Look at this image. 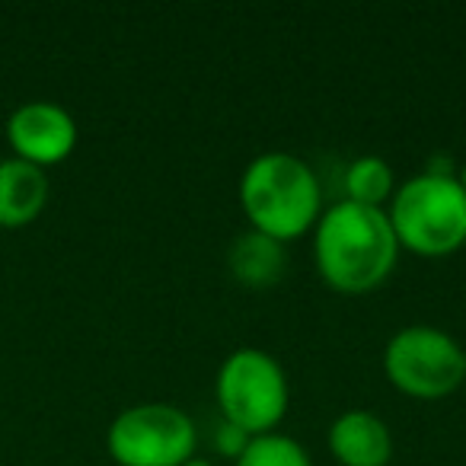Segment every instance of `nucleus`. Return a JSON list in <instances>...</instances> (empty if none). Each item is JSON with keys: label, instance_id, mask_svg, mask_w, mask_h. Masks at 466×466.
I'll list each match as a JSON object with an SVG mask.
<instances>
[{"label": "nucleus", "instance_id": "nucleus-2", "mask_svg": "<svg viewBox=\"0 0 466 466\" xmlns=\"http://www.w3.org/2000/svg\"><path fill=\"white\" fill-rule=\"evenodd\" d=\"M240 205L253 230L288 243L317 227L323 214V186L307 160L288 150H266L243 169Z\"/></svg>", "mask_w": 466, "mask_h": 466}, {"label": "nucleus", "instance_id": "nucleus-10", "mask_svg": "<svg viewBox=\"0 0 466 466\" xmlns=\"http://www.w3.org/2000/svg\"><path fill=\"white\" fill-rule=\"evenodd\" d=\"M227 268L247 288H272L285 275V243L253 230L233 237L227 249Z\"/></svg>", "mask_w": 466, "mask_h": 466}, {"label": "nucleus", "instance_id": "nucleus-4", "mask_svg": "<svg viewBox=\"0 0 466 466\" xmlns=\"http://www.w3.org/2000/svg\"><path fill=\"white\" fill-rule=\"evenodd\" d=\"M214 396H218L220 419L247 431L249 438H259L275 431L285 419L291 387H288L285 368L272 351L243 345L220 361L214 377Z\"/></svg>", "mask_w": 466, "mask_h": 466}, {"label": "nucleus", "instance_id": "nucleus-14", "mask_svg": "<svg viewBox=\"0 0 466 466\" xmlns=\"http://www.w3.org/2000/svg\"><path fill=\"white\" fill-rule=\"evenodd\" d=\"M182 466H214L211 460H201V457H192V460H186Z\"/></svg>", "mask_w": 466, "mask_h": 466}, {"label": "nucleus", "instance_id": "nucleus-1", "mask_svg": "<svg viewBox=\"0 0 466 466\" xmlns=\"http://www.w3.org/2000/svg\"><path fill=\"white\" fill-rule=\"evenodd\" d=\"M317 272L339 294H368L393 275L400 262V240L387 208L339 198L323 208L313 227Z\"/></svg>", "mask_w": 466, "mask_h": 466}, {"label": "nucleus", "instance_id": "nucleus-8", "mask_svg": "<svg viewBox=\"0 0 466 466\" xmlns=\"http://www.w3.org/2000/svg\"><path fill=\"white\" fill-rule=\"evenodd\" d=\"M329 453L339 466H387L393 457V431L380 415L349 409L329 425Z\"/></svg>", "mask_w": 466, "mask_h": 466}, {"label": "nucleus", "instance_id": "nucleus-11", "mask_svg": "<svg viewBox=\"0 0 466 466\" xmlns=\"http://www.w3.org/2000/svg\"><path fill=\"white\" fill-rule=\"evenodd\" d=\"M396 192V176L383 157L364 154L345 167V198L358 205L387 208V201Z\"/></svg>", "mask_w": 466, "mask_h": 466}, {"label": "nucleus", "instance_id": "nucleus-3", "mask_svg": "<svg viewBox=\"0 0 466 466\" xmlns=\"http://www.w3.org/2000/svg\"><path fill=\"white\" fill-rule=\"evenodd\" d=\"M400 249L428 259L457 253L466 243V188L457 176L419 173L400 182L387 205Z\"/></svg>", "mask_w": 466, "mask_h": 466}, {"label": "nucleus", "instance_id": "nucleus-7", "mask_svg": "<svg viewBox=\"0 0 466 466\" xmlns=\"http://www.w3.org/2000/svg\"><path fill=\"white\" fill-rule=\"evenodd\" d=\"M7 141L14 147L16 160H26L33 167L46 169L55 163H65L77 147V122L58 103L33 99L10 112Z\"/></svg>", "mask_w": 466, "mask_h": 466}, {"label": "nucleus", "instance_id": "nucleus-12", "mask_svg": "<svg viewBox=\"0 0 466 466\" xmlns=\"http://www.w3.org/2000/svg\"><path fill=\"white\" fill-rule=\"evenodd\" d=\"M233 466H313V460L304 451V444L294 441L291 434L268 431L249 441L247 451L237 457Z\"/></svg>", "mask_w": 466, "mask_h": 466}, {"label": "nucleus", "instance_id": "nucleus-5", "mask_svg": "<svg viewBox=\"0 0 466 466\" xmlns=\"http://www.w3.org/2000/svg\"><path fill=\"white\" fill-rule=\"evenodd\" d=\"M383 374L400 393L441 400L466 380V351L441 326H402L383 349Z\"/></svg>", "mask_w": 466, "mask_h": 466}, {"label": "nucleus", "instance_id": "nucleus-13", "mask_svg": "<svg viewBox=\"0 0 466 466\" xmlns=\"http://www.w3.org/2000/svg\"><path fill=\"white\" fill-rule=\"evenodd\" d=\"M249 434L247 431H240L237 425H230V421H224L220 419V425H218V434H214V447H218L224 457H240L243 451H247V444H249Z\"/></svg>", "mask_w": 466, "mask_h": 466}, {"label": "nucleus", "instance_id": "nucleus-9", "mask_svg": "<svg viewBox=\"0 0 466 466\" xmlns=\"http://www.w3.org/2000/svg\"><path fill=\"white\" fill-rule=\"evenodd\" d=\"M48 176L46 169L26 160H0V227L16 230L26 227L46 211L48 205Z\"/></svg>", "mask_w": 466, "mask_h": 466}, {"label": "nucleus", "instance_id": "nucleus-6", "mask_svg": "<svg viewBox=\"0 0 466 466\" xmlns=\"http://www.w3.org/2000/svg\"><path fill=\"white\" fill-rule=\"evenodd\" d=\"M198 431L173 402H137L112 419L106 451L118 466H182L195 457Z\"/></svg>", "mask_w": 466, "mask_h": 466}, {"label": "nucleus", "instance_id": "nucleus-15", "mask_svg": "<svg viewBox=\"0 0 466 466\" xmlns=\"http://www.w3.org/2000/svg\"><path fill=\"white\" fill-rule=\"evenodd\" d=\"M457 179H460V186H463V188H466V160H463V167H460V169H457Z\"/></svg>", "mask_w": 466, "mask_h": 466}]
</instances>
